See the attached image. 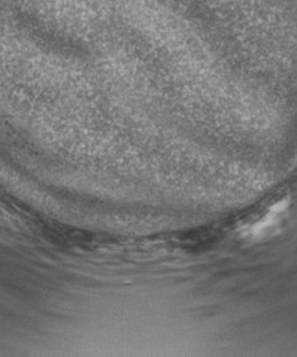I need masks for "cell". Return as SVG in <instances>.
Masks as SVG:
<instances>
[{
  "label": "cell",
  "mask_w": 297,
  "mask_h": 357,
  "mask_svg": "<svg viewBox=\"0 0 297 357\" xmlns=\"http://www.w3.org/2000/svg\"><path fill=\"white\" fill-rule=\"evenodd\" d=\"M287 207H289L287 199H283V200L275 203L261 220L255 221L253 225L246 226L243 229V233H242L243 237L250 238V240L262 238L271 229H273L278 225L280 215L287 210Z\"/></svg>",
  "instance_id": "1"
}]
</instances>
